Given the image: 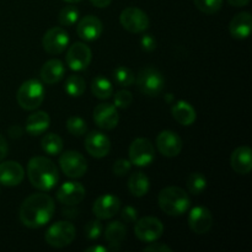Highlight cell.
Listing matches in <instances>:
<instances>
[{
  "label": "cell",
  "instance_id": "6da1fadb",
  "mask_svg": "<svg viewBox=\"0 0 252 252\" xmlns=\"http://www.w3.org/2000/svg\"><path fill=\"white\" fill-rule=\"evenodd\" d=\"M54 212L56 204L51 196L46 193H34L22 202L19 217L25 226L37 229L49 223Z\"/></svg>",
  "mask_w": 252,
  "mask_h": 252
},
{
  "label": "cell",
  "instance_id": "7a4b0ae2",
  "mask_svg": "<svg viewBox=\"0 0 252 252\" xmlns=\"http://www.w3.org/2000/svg\"><path fill=\"white\" fill-rule=\"evenodd\" d=\"M27 176L32 186L46 192L58 184L59 172L56 164L48 158L34 157L27 165Z\"/></svg>",
  "mask_w": 252,
  "mask_h": 252
},
{
  "label": "cell",
  "instance_id": "3957f363",
  "mask_svg": "<svg viewBox=\"0 0 252 252\" xmlns=\"http://www.w3.org/2000/svg\"><path fill=\"white\" fill-rule=\"evenodd\" d=\"M159 207L164 213L171 217H179L186 213L191 206L189 196L177 186L165 187L161 189L158 197Z\"/></svg>",
  "mask_w": 252,
  "mask_h": 252
},
{
  "label": "cell",
  "instance_id": "277c9868",
  "mask_svg": "<svg viewBox=\"0 0 252 252\" xmlns=\"http://www.w3.org/2000/svg\"><path fill=\"white\" fill-rule=\"evenodd\" d=\"M20 107L26 111H33L42 105L44 100L43 84L37 79H30L20 85L16 94Z\"/></svg>",
  "mask_w": 252,
  "mask_h": 252
},
{
  "label": "cell",
  "instance_id": "5b68a950",
  "mask_svg": "<svg viewBox=\"0 0 252 252\" xmlns=\"http://www.w3.org/2000/svg\"><path fill=\"white\" fill-rule=\"evenodd\" d=\"M76 236V229L70 221H57L46 231V243L56 249L65 248L70 245Z\"/></svg>",
  "mask_w": 252,
  "mask_h": 252
},
{
  "label": "cell",
  "instance_id": "8992f818",
  "mask_svg": "<svg viewBox=\"0 0 252 252\" xmlns=\"http://www.w3.org/2000/svg\"><path fill=\"white\" fill-rule=\"evenodd\" d=\"M137 84L139 90L147 96H158L165 86V79L158 69L144 68L139 71L137 78Z\"/></svg>",
  "mask_w": 252,
  "mask_h": 252
},
{
  "label": "cell",
  "instance_id": "52a82bcc",
  "mask_svg": "<svg viewBox=\"0 0 252 252\" xmlns=\"http://www.w3.org/2000/svg\"><path fill=\"white\" fill-rule=\"evenodd\" d=\"M59 165L64 174L70 179L83 177L88 171V161L75 150H66L59 158Z\"/></svg>",
  "mask_w": 252,
  "mask_h": 252
},
{
  "label": "cell",
  "instance_id": "ba28073f",
  "mask_svg": "<svg viewBox=\"0 0 252 252\" xmlns=\"http://www.w3.org/2000/svg\"><path fill=\"white\" fill-rule=\"evenodd\" d=\"M155 159L153 143L147 138H137L129 147V161L135 166H148Z\"/></svg>",
  "mask_w": 252,
  "mask_h": 252
},
{
  "label": "cell",
  "instance_id": "9c48e42d",
  "mask_svg": "<svg viewBox=\"0 0 252 252\" xmlns=\"http://www.w3.org/2000/svg\"><path fill=\"white\" fill-rule=\"evenodd\" d=\"M120 22L123 29L130 33H140L149 27V17L142 9L135 6L126 7L120 15Z\"/></svg>",
  "mask_w": 252,
  "mask_h": 252
},
{
  "label": "cell",
  "instance_id": "30bf717a",
  "mask_svg": "<svg viewBox=\"0 0 252 252\" xmlns=\"http://www.w3.org/2000/svg\"><path fill=\"white\" fill-rule=\"evenodd\" d=\"M135 236L143 243H153L161 238L164 233V225L161 220L155 217H144L135 221Z\"/></svg>",
  "mask_w": 252,
  "mask_h": 252
},
{
  "label": "cell",
  "instance_id": "8fae6325",
  "mask_svg": "<svg viewBox=\"0 0 252 252\" xmlns=\"http://www.w3.org/2000/svg\"><path fill=\"white\" fill-rule=\"evenodd\" d=\"M91 58H93V53L89 46H86L83 42H75L69 47L65 61L71 70L81 71L85 70L90 65Z\"/></svg>",
  "mask_w": 252,
  "mask_h": 252
},
{
  "label": "cell",
  "instance_id": "7c38bea8",
  "mask_svg": "<svg viewBox=\"0 0 252 252\" xmlns=\"http://www.w3.org/2000/svg\"><path fill=\"white\" fill-rule=\"evenodd\" d=\"M69 44V34L63 27H52L42 39L43 49L49 54H61Z\"/></svg>",
  "mask_w": 252,
  "mask_h": 252
},
{
  "label": "cell",
  "instance_id": "4fadbf2b",
  "mask_svg": "<svg viewBox=\"0 0 252 252\" xmlns=\"http://www.w3.org/2000/svg\"><path fill=\"white\" fill-rule=\"evenodd\" d=\"M85 187L80 182L68 181L64 182L58 189V191H57V199L62 204H65L66 207L76 206V204L83 202V199L85 198Z\"/></svg>",
  "mask_w": 252,
  "mask_h": 252
},
{
  "label": "cell",
  "instance_id": "5bb4252c",
  "mask_svg": "<svg viewBox=\"0 0 252 252\" xmlns=\"http://www.w3.org/2000/svg\"><path fill=\"white\" fill-rule=\"evenodd\" d=\"M189 225L193 233L202 235L207 234L213 226V216L206 207H194L189 211Z\"/></svg>",
  "mask_w": 252,
  "mask_h": 252
},
{
  "label": "cell",
  "instance_id": "9a60e30c",
  "mask_svg": "<svg viewBox=\"0 0 252 252\" xmlns=\"http://www.w3.org/2000/svg\"><path fill=\"white\" fill-rule=\"evenodd\" d=\"M181 137L172 130H162L157 137V147L160 154L166 158H175L182 150Z\"/></svg>",
  "mask_w": 252,
  "mask_h": 252
},
{
  "label": "cell",
  "instance_id": "2e32d148",
  "mask_svg": "<svg viewBox=\"0 0 252 252\" xmlns=\"http://www.w3.org/2000/svg\"><path fill=\"white\" fill-rule=\"evenodd\" d=\"M94 121L97 127L102 128V129H113L117 127L118 122H120L117 108L111 103H100L94 110Z\"/></svg>",
  "mask_w": 252,
  "mask_h": 252
},
{
  "label": "cell",
  "instance_id": "e0dca14e",
  "mask_svg": "<svg viewBox=\"0 0 252 252\" xmlns=\"http://www.w3.org/2000/svg\"><path fill=\"white\" fill-rule=\"evenodd\" d=\"M85 149L91 157L101 159V158H105L110 153L111 142L107 135L94 130V132H90L86 135Z\"/></svg>",
  "mask_w": 252,
  "mask_h": 252
},
{
  "label": "cell",
  "instance_id": "ac0fdd59",
  "mask_svg": "<svg viewBox=\"0 0 252 252\" xmlns=\"http://www.w3.org/2000/svg\"><path fill=\"white\" fill-rule=\"evenodd\" d=\"M121 209V201L113 194H102L95 201L93 206V213L98 219L113 218Z\"/></svg>",
  "mask_w": 252,
  "mask_h": 252
},
{
  "label": "cell",
  "instance_id": "d6986e66",
  "mask_svg": "<svg viewBox=\"0 0 252 252\" xmlns=\"http://www.w3.org/2000/svg\"><path fill=\"white\" fill-rule=\"evenodd\" d=\"M25 177V170L19 162L4 161L0 164V184L7 187L17 186Z\"/></svg>",
  "mask_w": 252,
  "mask_h": 252
},
{
  "label": "cell",
  "instance_id": "ffe728a7",
  "mask_svg": "<svg viewBox=\"0 0 252 252\" xmlns=\"http://www.w3.org/2000/svg\"><path fill=\"white\" fill-rule=\"evenodd\" d=\"M102 22L93 15L83 17L76 26L78 36L84 41H95L102 34Z\"/></svg>",
  "mask_w": 252,
  "mask_h": 252
},
{
  "label": "cell",
  "instance_id": "44dd1931",
  "mask_svg": "<svg viewBox=\"0 0 252 252\" xmlns=\"http://www.w3.org/2000/svg\"><path fill=\"white\" fill-rule=\"evenodd\" d=\"M252 30V16L250 12L243 11L235 15L229 24V32L236 39H245L250 36Z\"/></svg>",
  "mask_w": 252,
  "mask_h": 252
},
{
  "label": "cell",
  "instance_id": "7402d4cb",
  "mask_svg": "<svg viewBox=\"0 0 252 252\" xmlns=\"http://www.w3.org/2000/svg\"><path fill=\"white\" fill-rule=\"evenodd\" d=\"M230 165L236 174L248 175L252 169V152L250 148H236L230 157Z\"/></svg>",
  "mask_w": 252,
  "mask_h": 252
},
{
  "label": "cell",
  "instance_id": "603a6c76",
  "mask_svg": "<svg viewBox=\"0 0 252 252\" xmlns=\"http://www.w3.org/2000/svg\"><path fill=\"white\" fill-rule=\"evenodd\" d=\"M65 75V66L59 59H49L41 69V79L48 85L59 83Z\"/></svg>",
  "mask_w": 252,
  "mask_h": 252
},
{
  "label": "cell",
  "instance_id": "cb8c5ba5",
  "mask_svg": "<svg viewBox=\"0 0 252 252\" xmlns=\"http://www.w3.org/2000/svg\"><path fill=\"white\" fill-rule=\"evenodd\" d=\"M51 118L44 111H36L26 120V132L31 135L43 134L49 127Z\"/></svg>",
  "mask_w": 252,
  "mask_h": 252
},
{
  "label": "cell",
  "instance_id": "d4e9b609",
  "mask_svg": "<svg viewBox=\"0 0 252 252\" xmlns=\"http://www.w3.org/2000/svg\"><path fill=\"white\" fill-rule=\"evenodd\" d=\"M171 115L182 126H191L196 121V110L186 101H177L171 107Z\"/></svg>",
  "mask_w": 252,
  "mask_h": 252
},
{
  "label": "cell",
  "instance_id": "484cf974",
  "mask_svg": "<svg viewBox=\"0 0 252 252\" xmlns=\"http://www.w3.org/2000/svg\"><path fill=\"white\" fill-rule=\"evenodd\" d=\"M149 179H148L147 175L140 171L130 175L129 180H128V189L134 197L145 196L149 191Z\"/></svg>",
  "mask_w": 252,
  "mask_h": 252
},
{
  "label": "cell",
  "instance_id": "4316f807",
  "mask_svg": "<svg viewBox=\"0 0 252 252\" xmlns=\"http://www.w3.org/2000/svg\"><path fill=\"white\" fill-rule=\"evenodd\" d=\"M126 235H127V228L121 221H111L106 226L105 238L110 245H116L118 248V245L125 240Z\"/></svg>",
  "mask_w": 252,
  "mask_h": 252
},
{
  "label": "cell",
  "instance_id": "83f0119b",
  "mask_svg": "<svg viewBox=\"0 0 252 252\" xmlns=\"http://www.w3.org/2000/svg\"><path fill=\"white\" fill-rule=\"evenodd\" d=\"M91 91L98 100H107L112 96L113 88L108 79L103 78V76H96L91 83Z\"/></svg>",
  "mask_w": 252,
  "mask_h": 252
},
{
  "label": "cell",
  "instance_id": "f1b7e54d",
  "mask_svg": "<svg viewBox=\"0 0 252 252\" xmlns=\"http://www.w3.org/2000/svg\"><path fill=\"white\" fill-rule=\"evenodd\" d=\"M41 147L46 154L54 157L61 154L63 150V139L56 133H48L42 138Z\"/></svg>",
  "mask_w": 252,
  "mask_h": 252
},
{
  "label": "cell",
  "instance_id": "f546056e",
  "mask_svg": "<svg viewBox=\"0 0 252 252\" xmlns=\"http://www.w3.org/2000/svg\"><path fill=\"white\" fill-rule=\"evenodd\" d=\"M86 89V81L80 75H70L65 80L64 90L71 97H80Z\"/></svg>",
  "mask_w": 252,
  "mask_h": 252
},
{
  "label": "cell",
  "instance_id": "4dcf8cb0",
  "mask_svg": "<svg viewBox=\"0 0 252 252\" xmlns=\"http://www.w3.org/2000/svg\"><path fill=\"white\" fill-rule=\"evenodd\" d=\"M186 185L189 193L194 194V196H198V194L203 193L204 189H207V179L201 172H192L187 177Z\"/></svg>",
  "mask_w": 252,
  "mask_h": 252
},
{
  "label": "cell",
  "instance_id": "1f68e13d",
  "mask_svg": "<svg viewBox=\"0 0 252 252\" xmlns=\"http://www.w3.org/2000/svg\"><path fill=\"white\" fill-rule=\"evenodd\" d=\"M113 80H115L116 85L128 88V86L133 85L135 78L134 74L129 68H127V66H117L113 70Z\"/></svg>",
  "mask_w": 252,
  "mask_h": 252
},
{
  "label": "cell",
  "instance_id": "d6a6232c",
  "mask_svg": "<svg viewBox=\"0 0 252 252\" xmlns=\"http://www.w3.org/2000/svg\"><path fill=\"white\" fill-rule=\"evenodd\" d=\"M59 24L62 26H66V27H70L73 25H75L79 20V10L76 9L75 6L73 5H69V6L63 7L59 12Z\"/></svg>",
  "mask_w": 252,
  "mask_h": 252
},
{
  "label": "cell",
  "instance_id": "836d02e7",
  "mask_svg": "<svg viewBox=\"0 0 252 252\" xmlns=\"http://www.w3.org/2000/svg\"><path fill=\"white\" fill-rule=\"evenodd\" d=\"M66 129L69 130V133L75 137H81V135L85 134L88 132V126L86 122L83 118L78 117V116H73V117H69L66 121Z\"/></svg>",
  "mask_w": 252,
  "mask_h": 252
},
{
  "label": "cell",
  "instance_id": "e575fe53",
  "mask_svg": "<svg viewBox=\"0 0 252 252\" xmlns=\"http://www.w3.org/2000/svg\"><path fill=\"white\" fill-rule=\"evenodd\" d=\"M193 2L199 11L207 15L216 14L223 6V0H193Z\"/></svg>",
  "mask_w": 252,
  "mask_h": 252
},
{
  "label": "cell",
  "instance_id": "d590c367",
  "mask_svg": "<svg viewBox=\"0 0 252 252\" xmlns=\"http://www.w3.org/2000/svg\"><path fill=\"white\" fill-rule=\"evenodd\" d=\"M133 102V95L128 90H120L115 94V107L116 108H128Z\"/></svg>",
  "mask_w": 252,
  "mask_h": 252
},
{
  "label": "cell",
  "instance_id": "8d00e7d4",
  "mask_svg": "<svg viewBox=\"0 0 252 252\" xmlns=\"http://www.w3.org/2000/svg\"><path fill=\"white\" fill-rule=\"evenodd\" d=\"M102 224L100 220H91L84 228V233L89 240H96L100 238L101 233H102Z\"/></svg>",
  "mask_w": 252,
  "mask_h": 252
},
{
  "label": "cell",
  "instance_id": "74e56055",
  "mask_svg": "<svg viewBox=\"0 0 252 252\" xmlns=\"http://www.w3.org/2000/svg\"><path fill=\"white\" fill-rule=\"evenodd\" d=\"M132 169V162L126 159H118L113 164V174L118 177H123L128 174Z\"/></svg>",
  "mask_w": 252,
  "mask_h": 252
},
{
  "label": "cell",
  "instance_id": "f35d334b",
  "mask_svg": "<svg viewBox=\"0 0 252 252\" xmlns=\"http://www.w3.org/2000/svg\"><path fill=\"white\" fill-rule=\"evenodd\" d=\"M121 217L126 223H135L138 220V212L134 207L127 206L121 212Z\"/></svg>",
  "mask_w": 252,
  "mask_h": 252
},
{
  "label": "cell",
  "instance_id": "ab89813d",
  "mask_svg": "<svg viewBox=\"0 0 252 252\" xmlns=\"http://www.w3.org/2000/svg\"><path fill=\"white\" fill-rule=\"evenodd\" d=\"M140 46L145 52H153L157 48V41L152 34H143L140 38Z\"/></svg>",
  "mask_w": 252,
  "mask_h": 252
},
{
  "label": "cell",
  "instance_id": "60d3db41",
  "mask_svg": "<svg viewBox=\"0 0 252 252\" xmlns=\"http://www.w3.org/2000/svg\"><path fill=\"white\" fill-rule=\"evenodd\" d=\"M145 252H171L172 249L161 243H149L147 248H144Z\"/></svg>",
  "mask_w": 252,
  "mask_h": 252
},
{
  "label": "cell",
  "instance_id": "b9f144b4",
  "mask_svg": "<svg viewBox=\"0 0 252 252\" xmlns=\"http://www.w3.org/2000/svg\"><path fill=\"white\" fill-rule=\"evenodd\" d=\"M7 150H9V147H7V142L4 138V135L0 134V161L5 159V157L7 155Z\"/></svg>",
  "mask_w": 252,
  "mask_h": 252
},
{
  "label": "cell",
  "instance_id": "7bdbcfd3",
  "mask_svg": "<svg viewBox=\"0 0 252 252\" xmlns=\"http://www.w3.org/2000/svg\"><path fill=\"white\" fill-rule=\"evenodd\" d=\"M90 1L94 6L102 9V7H107L112 2V0H90Z\"/></svg>",
  "mask_w": 252,
  "mask_h": 252
},
{
  "label": "cell",
  "instance_id": "ee69618b",
  "mask_svg": "<svg viewBox=\"0 0 252 252\" xmlns=\"http://www.w3.org/2000/svg\"><path fill=\"white\" fill-rule=\"evenodd\" d=\"M229 4L233 5V6L235 7H243V6H246V5L250 2V0H228Z\"/></svg>",
  "mask_w": 252,
  "mask_h": 252
},
{
  "label": "cell",
  "instance_id": "f6af8a7d",
  "mask_svg": "<svg viewBox=\"0 0 252 252\" xmlns=\"http://www.w3.org/2000/svg\"><path fill=\"white\" fill-rule=\"evenodd\" d=\"M86 252H107L108 249L105 246H90L85 250Z\"/></svg>",
  "mask_w": 252,
  "mask_h": 252
},
{
  "label": "cell",
  "instance_id": "bcb514c9",
  "mask_svg": "<svg viewBox=\"0 0 252 252\" xmlns=\"http://www.w3.org/2000/svg\"><path fill=\"white\" fill-rule=\"evenodd\" d=\"M64 1L70 2V4H74V2H79V1H81V0H64Z\"/></svg>",
  "mask_w": 252,
  "mask_h": 252
}]
</instances>
